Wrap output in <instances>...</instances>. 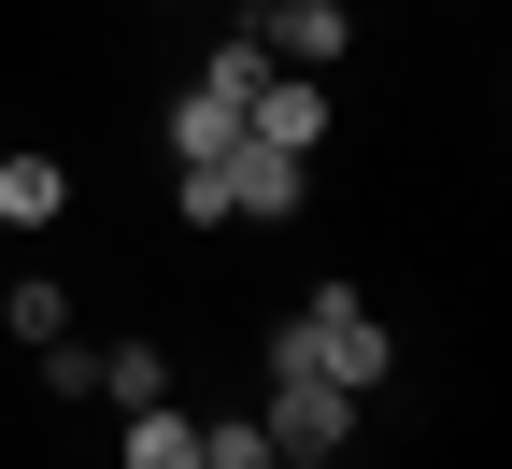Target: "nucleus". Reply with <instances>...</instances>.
Here are the masks:
<instances>
[{"label":"nucleus","instance_id":"nucleus-7","mask_svg":"<svg viewBox=\"0 0 512 469\" xmlns=\"http://www.w3.org/2000/svg\"><path fill=\"white\" fill-rule=\"evenodd\" d=\"M128 455L143 469H200V427H185L171 398H128Z\"/></svg>","mask_w":512,"mask_h":469},{"label":"nucleus","instance_id":"nucleus-12","mask_svg":"<svg viewBox=\"0 0 512 469\" xmlns=\"http://www.w3.org/2000/svg\"><path fill=\"white\" fill-rule=\"evenodd\" d=\"M57 327H72V299H57V285L29 271V285H15V342H57Z\"/></svg>","mask_w":512,"mask_h":469},{"label":"nucleus","instance_id":"nucleus-11","mask_svg":"<svg viewBox=\"0 0 512 469\" xmlns=\"http://www.w3.org/2000/svg\"><path fill=\"white\" fill-rule=\"evenodd\" d=\"M256 455H271V427H256V413H228V427H200V469H256Z\"/></svg>","mask_w":512,"mask_h":469},{"label":"nucleus","instance_id":"nucleus-9","mask_svg":"<svg viewBox=\"0 0 512 469\" xmlns=\"http://www.w3.org/2000/svg\"><path fill=\"white\" fill-rule=\"evenodd\" d=\"M256 72H271V43H256V29H228V43L200 57V86H214V100H256Z\"/></svg>","mask_w":512,"mask_h":469},{"label":"nucleus","instance_id":"nucleus-2","mask_svg":"<svg viewBox=\"0 0 512 469\" xmlns=\"http://www.w3.org/2000/svg\"><path fill=\"white\" fill-rule=\"evenodd\" d=\"M299 185H313V157H285V143H256V128H242L228 157H200V171H185V214H200V228H228V214H256V228H271V214H299Z\"/></svg>","mask_w":512,"mask_h":469},{"label":"nucleus","instance_id":"nucleus-6","mask_svg":"<svg viewBox=\"0 0 512 469\" xmlns=\"http://www.w3.org/2000/svg\"><path fill=\"white\" fill-rule=\"evenodd\" d=\"M228 143H242V100H214V86H185V100H171V157L200 171V157H228Z\"/></svg>","mask_w":512,"mask_h":469},{"label":"nucleus","instance_id":"nucleus-13","mask_svg":"<svg viewBox=\"0 0 512 469\" xmlns=\"http://www.w3.org/2000/svg\"><path fill=\"white\" fill-rule=\"evenodd\" d=\"M242 15H271V0H242Z\"/></svg>","mask_w":512,"mask_h":469},{"label":"nucleus","instance_id":"nucleus-3","mask_svg":"<svg viewBox=\"0 0 512 469\" xmlns=\"http://www.w3.org/2000/svg\"><path fill=\"white\" fill-rule=\"evenodd\" d=\"M256 427H271V455H342L356 441V398L313 384V370H271V413H256Z\"/></svg>","mask_w":512,"mask_h":469},{"label":"nucleus","instance_id":"nucleus-5","mask_svg":"<svg viewBox=\"0 0 512 469\" xmlns=\"http://www.w3.org/2000/svg\"><path fill=\"white\" fill-rule=\"evenodd\" d=\"M242 29L271 57H299V72H328V57H342V0H271V15H242Z\"/></svg>","mask_w":512,"mask_h":469},{"label":"nucleus","instance_id":"nucleus-1","mask_svg":"<svg viewBox=\"0 0 512 469\" xmlns=\"http://www.w3.org/2000/svg\"><path fill=\"white\" fill-rule=\"evenodd\" d=\"M256 370H313V384L370 398V384H384V327H370L356 285H313V299L285 313V342H256Z\"/></svg>","mask_w":512,"mask_h":469},{"label":"nucleus","instance_id":"nucleus-4","mask_svg":"<svg viewBox=\"0 0 512 469\" xmlns=\"http://www.w3.org/2000/svg\"><path fill=\"white\" fill-rule=\"evenodd\" d=\"M242 128H256V143H285V157H313V143H328V86H313V72H256Z\"/></svg>","mask_w":512,"mask_h":469},{"label":"nucleus","instance_id":"nucleus-10","mask_svg":"<svg viewBox=\"0 0 512 469\" xmlns=\"http://www.w3.org/2000/svg\"><path fill=\"white\" fill-rule=\"evenodd\" d=\"M100 384H114V398H171V356H157V342H128V356H100Z\"/></svg>","mask_w":512,"mask_h":469},{"label":"nucleus","instance_id":"nucleus-8","mask_svg":"<svg viewBox=\"0 0 512 469\" xmlns=\"http://www.w3.org/2000/svg\"><path fill=\"white\" fill-rule=\"evenodd\" d=\"M57 199H72V171H57V157H0V214H15V228H43Z\"/></svg>","mask_w":512,"mask_h":469}]
</instances>
